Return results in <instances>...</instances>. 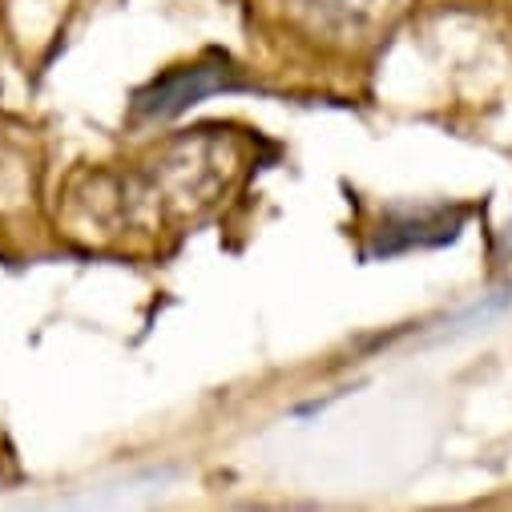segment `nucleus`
<instances>
[{
  "instance_id": "obj_1",
  "label": "nucleus",
  "mask_w": 512,
  "mask_h": 512,
  "mask_svg": "<svg viewBox=\"0 0 512 512\" xmlns=\"http://www.w3.org/2000/svg\"><path fill=\"white\" fill-rule=\"evenodd\" d=\"M226 85V77H218L214 69H202V65H194V69H182V73H170V77H162L150 93H142L138 97V113H150V117H166V113H178L186 101H198L202 93H210V89H222Z\"/></svg>"
}]
</instances>
